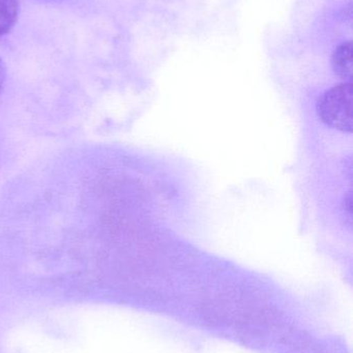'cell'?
Wrapping results in <instances>:
<instances>
[{
	"label": "cell",
	"mask_w": 353,
	"mask_h": 353,
	"mask_svg": "<svg viewBox=\"0 0 353 353\" xmlns=\"http://www.w3.org/2000/svg\"><path fill=\"white\" fill-rule=\"evenodd\" d=\"M6 80V68L3 60L0 57V91L3 88Z\"/></svg>",
	"instance_id": "277c9868"
},
{
	"label": "cell",
	"mask_w": 353,
	"mask_h": 353,
	"mask_svg": "<svg viewBox=\"0 0 353 353\" xmlns=\"http://www.w3.org/2000/svg\"><path fill=\"white\" fill-rule=\"evenodd\" d=\"M352 83H342L325 91L319 97L317 114L325 125L340 132L352 134Z\"/></svg>",
	"instance_id": "6da1fadb"
},
{
	"label": "cell",
	"mask_w": 353,
	"mask_h": 353,
	"mask_svg": "<svg viewBox=\"0 0 353 353\" xmlns=\"http://www.w3.org/2000/svg\"><path fill=\"white\" fill-rule=\"evenodd\" d=\"M334 72L340 78L352 83V43H344L338 47L332 59Z\"/></svg>",
	"instance_id": "7a4b0ae2"
},
{
	"label": "cell",
	"mask_w": 353,
	"mask_h": 353,
	"mask_svg": "<svg viewBox=\"0 0 353 353\" xmlns=\"http://www.w3.org/2000/svg\"><path fill=\"white\" fill-rule=\"evenodd\" d=\"M18 14V0H0V37L12 30Z\"/></svg>",
	"instance_id": "3957f363"
}]
</instances>
